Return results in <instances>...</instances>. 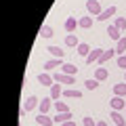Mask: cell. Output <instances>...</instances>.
<instances>
[{
  "label": "cell",
  "instance_id": "cell-1",
  "mask_svg": "<svg viewBox=\"0 0 126 126\" xmlns=\"http://www.w3.org/2000/svg\"><path fill=\"white\" fill-rule=\"evenodd\" d=\"M40 107V99H38L36 94H32V97H27V101L23 103V109H21V116H25L27 111H32V109H38Z\"/></svg>",
  "mask_w": 126,
  "mask_h": 126
},
{
  "label": "cell",
  "instance_id": "cell-2",
  "mask_svg": "<svg viewBox=\"0 0 126 126\" xmlns=\"http://www.w3.org/2000/svg\"><path fill=\"white\" fill-rule=\"evenodd\" d=\"M53 78H55L57 84H65V86H72L74 82H76V78H74V76H67V74H63V72L53 74Z\"/></svg>",
  "mask_w": 126,
  "mask_h": 126
},
{
  "label": "cell",
  "instance_id": "cell-3",
  "mask_svg": "<svg viewBox=\"0 0 126 126\" xmlns=\"http://www.w3.org/2000/svg\"><path fill=\"white\" fill-rule=\"evenodd\" d=\"M109 107H111L113 111H120V109H126V101H124V97H116V94H113V99L109 101Z\"/></svg>",
  "mask_w": 126,
  "mask_h": 126
},
{
  "label": "cell",
  "instance_id": "cell-4",
  "mask_svg": "<svg viewBox=\"0 0 126 126\" xmlns=\"http://www.w3.org/2000/svg\"><path fill=\"white\" fill-rule=\"evenodd\" d=\"M38 82H40L42 86H53L55 84V78H53V74H48V72H42V74H38Z\"/></svg>",
  "mask_w": 126,
  "mask_h": 126
},
{
  "label": "cell",
  "instance_id": "cell-5",
  "mask_svg": "<svg viewBox=\"0 0 126 126\" xmlns=\"http://www.w3.org/2000/svg\"><path fill=\"white\" fill-rule=\"evenodd\" d=\"M86 9L90 15H101V0H86Z\"/></svg>",
  "mask_w": 126,
  "mask_h": 126
},
{
  "label": "cell",
  "instance_id": "cell-6",
  "mask_svg": "<svg viewBox=\"0 0 126 126\" xmlns=\"http://www.w3.org/2000/svg\"><path fill=\"white\" fill-rule=\"evenodd\" d=\"M63 63H65L63 59H50V61H46V63H44V72H48V74H50V72H55L57 67H61Z\"/></svg>",
  "mask_w": 126,
  "mask_h": 126
},
{
  "label": "cell",
  "instance_id": "cell-7",
  "mask_svg": "<svg viewBox=\"0 0 126 126\" xmlns=\"http://www.w3.org/2000/svg\"><path fill=\"white\" fill-rule=\"evenodd\" d=\"M113 57H116V48H105V50H103V55H101V59H99V61H97V63H99V67H101V65H103V63L111 61Z\"/></svg>",
  "mask_w": 126,
  "mask_h": 126
},
{
  "label": "cell",
  "instance_id": "cell-8",
  "mask_svg": "<svg viewBox=\"0 0 126 126\" xmlns=\"http://www.w3.org/2000/svg\"><path fill=\"white\" fill-rule=\"evenodd\" d=\"M50 107H55V101L50 99V97H46V99L40 101V107H38V111H40V113H48Z\"/></svg>",
  "mask_w": 126,
  "mask_h": 126
},
{
  "label": "cell",
  "instance_id": "cell-9",
  "mask_svg": "<svg viewBox=\"0 0 126 126\" xmlns=\"http://www.w3.org/2000/svg\"><path fill=\"white\" fill-rule=\"evenodd\" d=\"M61 97H63V88H61V84L55 82V84L50 86V99L53 101H61Z\"/></svg>",
  "mask_w": 126,
  "mask_h": 126
},
{
  "label": "cell",
  "instance_id": "cell-10",
  "mask_svg": "<svg viewBox=\"0 0 126 126\" xmlns=\"http://www.w3.org/2000/svg\"><path fill=\"white\" fill-rule=\"evenodd\" d=\"M113 15H116V6H107V9L101 11V15H97V19H99V21H107V19H111Z\"/></svg>",
  "mask_w": 126,
  "mask_h": 126
},
{
  "label": "cell",
  "instance_id": "cell-11",
  "mask_svg": "<svg viewBox=\"0 0 126 126\" xmlns=\"http://www.w3.org/2000/svg\"><path fill=\"white\" fill-rule=\"evenodd\" d=\"M36 122H38L40 126H53V124H55V120L48 116V113H38V116H36Z\"/></svg>",
  "mask_w": 126,
  "mask_h": 126
},
{
  "label": "cell",
  "instance_id": "cell-12",
  "mask_svg": "<svg viewBox=\"0 0 126 126\" xmlns=\"http://www.w3.org/2000/svg\"><path fill=\"white\" fill-rule=\"evenodd\" d=\"M78 27H82V30H90V27H93V17H90V15L80 17V19H78Z\"/></svg>",
  "mask_w": 126,
  "mask_h": 126
},
{
  "label": "cell",
  "instance_id": "cell-13",
  "mask_svg": "<svg viewBox=\"0 0 126 126\" xmlns=\"http://www.w3.org/2000/svg\"><path fill=\"white\" fill-rule=\"evenodd\" d=\"M101 55H103V50H101V48H93V50H90V55L84 59V63H94V61H99Z\"/></svg>",
  "mask_w": 126,
  "mask_h": 126
},
{
  "label": "cell",
  "instance_id": "cell-14",
  "mask_svg": "<svg viewBox=\"0 0 126 126\" xmlns=\"http://www.w3.org/2000/svg\"><path fill=\"white\" fill-rule=\"evenodd\" d=\"M107 36L111 38L113 42H118V40H120V38H122V32L118 30L116 25H107Z\"/></svg>",
  "mask_w": 126,
  "mask_h": 126
},
{
  "label": "cell",
  "instance_id": "cell-15",
  "mask_svg": "<svg viewBox=\"0 0 126 126\" xmlns=\"http://www.w3.org/2000/svg\"><path fill=\"white\" fill-rule=\"evenodd\" d=\"M63 97L65 99H82V93L76 88H63Z\"/></svg>",
  "mask_w": 126,
  "mask_h": 126
},
{
  "label": "cell",
  "instance_id": "cell-16",
  "mask_svg": "<svg viewBox=\"0 0 126 126\" xmlns=\"http://www.w3.org/2000/svg\"><path fill=\"white\" fill-rule=\"evenodd\" d=\"M109 116H111V122H113L116 126H126V120H124V116H122L120 111H113V109H111Z\"/></svg>",
  "mask_w": 126,
  "mask_h": 126
},
{
  "label": "cell",
  "instance_id": "cell-17",
  "mask_svg": "<svg viewBox=\"0 0 126 126\" xmlns=\"http://www.w3.org/2000/svg\"><path fill=\"white\" fill-rule=\"evenodd\" d=\"M53 120L57 122V124H63V122H69L72 120V111H63V113H55Z\"/></svg>",
  "mask_w": 126,
  "mask_h": 126
},
{
  "label": "cell",
  "instance_id": "cell-18",
  "mask_svg": "<svg viewBox=\"0 0 126 126\" xmlns=\"http://www.w3.org/2000/svg\"><path fill=\"white\" fill-rule=\"evenodd\" d=\"M65 32H67V34H74V30H76L78 27V19H74V17H67L65 19Z\"/></svg>",
  "mask_w": 126,
  "mask_h": 126
},
{
  "label": "cell",
  "instance_id": "cell-19",
  "mask_svg": "<svg viewBox=\"0 0 126 126\" xmlns=\"http://www.w3.org/2000/svg\"><path fill=\"white\" fill-rule=\"evenodd\" d=\"M61 72L67 74V76H76V74H78V67L74 65V63H63V65H61Z\"/></svg>",
  "mask_w": 126,
  "mask_h": 126
},
{
  "label": "cell",
  "instance_id": "cell-20",
  "mask_svg": "<svg viewBox=\"0 0 126 126\" xmlns=\"http://www.w3.org/2000/svg\"><path fill=\"white\" fill-rule=\"evenodd\" d=\"M107 78H109V74H107V69H105V67H97V69H94V80L105 82Z\"/></svg>",
  "mask_w": 126,
  "mask_h": 126
},
{
  "label": "cell",
  "instance_id": "cell-21",
  "mask_svg": "<svg viewBox=\"0 0 126 126\" xmlns=\"http://www.w3.org/2000/svg\"><path fill=\"white\" fill-rule=\"evenodd\" d=\"M113 94H116V97H126V82L113 84Z\"/></svg>",
  "mask_w": 126,
  "mask_h": 126
},
{
  "label": "cell",
  "instance_id": "cell-22",
  "mask_svg": "<svg viewBox=\"0 0 126 126\" xmlns=\"http://www.w3.org/2000/svg\"><path fill=\"white\" fill-rule=\"evenodd\" d=\"M63 42H65V46H67V48H74V46H76V48H78V44H80V40H78V38L74 36V34H67V36H65V40H63Z\"/></svg>",
  "mask_w": 126,
  "mask_h": 126
},
{
  "label": "cell",
  "instance_id": "cell-23",
  "mask_svg": "<svg viewBox=\"0 0 126 126\" xmlns=\"http://www.w3.org/2000/svg\"><path fill=\"white\" fill-rule=\"evenodd\" d=\"M46 50H48V53L53 55L55 59H63V55H65V53H63V48H61V46H53V44H48V48H46Z\"/></svg>",
  "mask_w": 126,
  "mask_h": 126
},
{
  "label": "cell",
  "instance_id": "cell-24",
  "mask_svg": "<svg viewBox=\"0 0 126 126\" xmlns=\"http://www.w3.org/2000/svg\"><path fill=\"white\" fill-rule=\"evenodd\" d=\"M90 50H93V48H90L86 42H80V44H78V55H80V57H84V59H86V57L90 55Z\"/></svg>",
  "mask_w": 126,
  "mask_h": 126
},
{
  "label": "cell",
  "instance_id": "cell-25",
  "mask_svg": "<svg viewBox=\"0 0 126 126\" xmlns=\"http://www.w3.org/2000/svg\"><path fill=\"white\" fill-rule=\"evenodd\" d=\"M124 50H126V38L122 36L120 40H118V44H116V55H118V57H122V55H124Z\"/></svg>",
  "mask_w": 126,
  "mask_h": 126
},
{
  "label": "cell",
  "instance_id": "cell-26",
  "mask_svg": "<svg viewBox=\"0 0 126 126\" xmlns=\"http://www.w3.org/2000/svg\"><path fill=\"white\" fill-rule=\"evenodd\" d=\"M55 109H57V113H63V111H72V109L67 107V103H65V101H55Z\"/></svg>",
  "mask_w": 126,
  "mask_h": 126
},
{
  "label": "cell",
  "instance_id": "cell-27",
  "mask_svg": "<svg viewBox=\"0 0 126 126\" xmlns=\"http://www.w3.org/2000/svg\"><path fill=\"white\" fill-rule=\"evenodd\" d=\"M40 36H42V38H53V36H55V32H53V27H48V25L40 27Z\"/></svg>",
  "mask_w": 126,
  "mask_h": 126
},
{
  "label": "cell",
  "instance_id": "cell-28",
  "mask_svg": "<svg viewBox=\"0 0 126 126\" xmlns=\"http://www.w3.org/2000/svg\"><path fill=\"white\" fill-rule=\"evenodd\" d=\"M97 86H99V80H94V78H88L84 82V88H88V90H94Z\"/></svg>",
  "mask_w": 126,
  "mask_h": 126
},
{
  "label": "cell",
  "instance_id": "cell-29",
  "mask_svg": "<svg viewBox=\"0 0 126 126\" xmlns=\"http://www.w3.org/2000/svg\"><path fill=\"white\" fill-rule=\"evenodd\" d=\"M113 25H116V27H118L120 32H124V30H126V17H118Z\"/></svg>",
  "mask_w": 126,
  "mask_h": 126
},
{
  "label": "cell",
  "instance_id": "cell-30",
  "mask_svg": "<svg viewBox=\"0 0 126 126\" xmlns=\"http://www.w3.org/2000/svg\"><path fill=\"white\" fill-rule=\"evenodd\" d=\"M116 61H118V67H120V69H124V72H126V55H122V57H118Z\"/></svg>",
  "mask_w": 126,
  "mask_h": 126
},
{
  "label": "cell",
  "instance_id": "cell-31",
  "mask_svg": "<svg viewBox=\"0 0 126 126\" xmlns=\"http://www.w3.org/2000/svg\"><path fill=\"white\" fill-rule=\"evenodd\" d=\"M82 122H84V126H97V122H94V120H93L90 116H86V118H84Z\"/></svg>",
  "mask_w": 126,
  "mask_h": 126
},
{
  "label": "cell",
  "instance_id": "cell-32",
  "mask_svg": "<svg viewBox=\"0 0 126 126\" xmlns=\"http://www.w3.org/2000/svg\"><path fill=\"white\" fill-rule=\"evenodd\" d=\"M61 126H76V122H74V120H69V122H63Z\"/></svg>",
  "mask_w": 126,
  "mask_h": 126
},
{
  "label": "cell",
  "instance_id": "cell-33",
  "mask_svg": "<svg viewBox=\"0 0 126 126\" xmlns=\"http://www.w3.org/2000/svg\"><path fill=\"white\" fill-rule=\"evenodd\" d=\"M97 126H107V122H103V120H101V122H97Z\"/></svg>",
  "mask_w": 126,
  "mask_h": 126
},
{
  "label": "cell",
  "instance_id": "cell-34",
  "mask_svg": "<svg viewBox=\"0 0 126 126\" xmlns=\"http://www.w3.org/2000/svg\"><path fill=\"white\" fill-rule=\"evenodd\" d=\"M124 82H126V74H124Z\"/></svg>",
  "mask_w": 126,
  "mask_h": 126
}]
</instances>
